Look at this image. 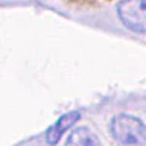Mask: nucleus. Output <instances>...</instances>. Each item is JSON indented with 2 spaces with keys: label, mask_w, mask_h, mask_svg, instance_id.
I'll return each mask as SVG.
<instances>
[{
  "label": "nucleus",
  "mask_w": 146,
  "mask_h": 146,
  "mask_svg": "<svg viewBox=\"0 0 146 146\" xmlns=\"http://www.w3.org/2000/svg\"><path fill=\"white\" fill-rule=\"evenodd\" d=\"M64 146H100V140L88 126H78L72 131Z\"/></svg>",
  "instance_id": "4"
},
{
  "label": "nucleus",
  "mask_w": 146,
  "mask_h": 146,
  "mask_svg": "<svg viewBox=\"0 0 146 146\" xmlns=\"http://www.w3.org/2000/svg\"><path fill=\"white\" fill-rule=\"evenodd\" d=\"M79 119H81V113L76 111V110L62 114L59 119H56V122H53V125H50L47 129H46V134H44L46 141H47L50 146L58 145V141L61 140L64 132L70 129Z\"/></svg>",
  "instance_id": "3"
},
{
  "label": "nucleus",
  "mask_w": 146,
  "mask_h": 146,
  "mask_svg": "<svg viewBox=\"0 0 146 146\" xmlns=\"http://www.w3.org/2000/svg\"><path fill=\"white\" fill-rule=\"evenodd\" d=\"M117 17L128 31L146 34V0H119Z\"/></svg>",
  "instance_id": "2"
},
{
  "label": "nucleus",
  "mask_w": 146,
  "mask_h": 146,
  "mask_svg": "<svg viewBox=\"0 0 146 146\" xmlns=\"http://www.w3.org/2000/svg\"><path fill=\"white\" fill-rule=\"evenodd\" d=\"M110 132L117 143L125 146L146 145V125L143 120L131 114H116L110 122Z\"/></svg>",
  "instance_id": "1"
}]
</instances>
